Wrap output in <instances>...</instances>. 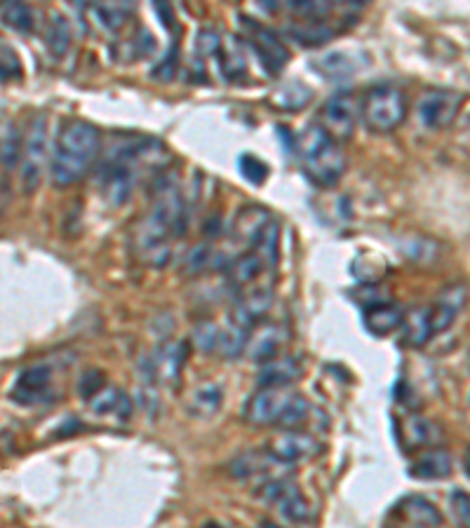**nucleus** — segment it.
I'll return each instance as SVG.
<instances>
[{
	"label": "nucleus",
	"instance_id": "nucleus-1",
	"mask_svg": "<svg viewBox=\"0 0 470 528\" xmlns=\"http://www.w3.org/2000/svg\"><path fill=\"white\" fill-rule=\"evenodd\" d=\"M188 212L184 195L172 174L158 176L153 184L151 212L132 228V249L141 261L153 268L167 266L172 256L170 240L186 233Z\"/></svg>",
	"mask_w": 470,
	"mask_h": 528
},
{
	"label": "nucleus",
	"instance_id": "nucleus-2",
	"mask_svg": "<svg viewBox=\"0 0 470 528\" xmlns=\"http://www.w3.org/2000/svg\"><path fill=\"white\" fill-rule=\"evenodd\" d=\"M167 155L163 144L151 137H118L109 146L104 162L97 169V186L102 198L111 207H120L130 202L134 186H137V172L144 165H160Z\"/></svg>",
	"mask_w": 470,
	"mask_h": 528
},
{
	"label": "nucleus",
	"instance_id": "nucleus-3",
	"mask_svg": "<svg viewBox=\"0 0 470 528\" xmlns=\"http://www.w3.org/2000/svg\"><path fill=\"white\" fill-rule=\"evenodd\" d=\"M99 148H102V132L97 127L80 118L66 120L52 148V184L59 188L78 184L97 162Z\"/></svg>",
	"mask_w": 470,
	"mask_h": 528
},
{
	"label": "nucleus",
	"instance_id": "nucleus-4",
	"mask_svg": "<svg viewBox=\"0 0 470 528\" xmlns=\"http://www.w3.org/2000/svg\"><path fill=\"white\" fill-rule=\"evenodd\" d=\"M297 153L306 176L320 188L337 186L346 172L344 151L318 123H311L301 134Z\"/></svg>",
	"mask_w": 470,
	"mask_h": 528
},
{
	"label": "nucleus",
	"instance_id": "nucleus-5",
	"mask_svg": "<svg viewBox=\"0 0 470 528\" xmlns=\"http://www.w3.org/2000/svg\"><path fill=\"white\" fill-rule=\"evenodd\" d=\"M311 406L299 392L290 388H261L245 404V421L252 425H294L304 423Z\"/></svg>",
	"mask_w": 470,
	"mask_h": 528
},
{
	"label": "nucleus",
	"instance_id": "nucleus-6",
	"mask_svg": "<svg viewBox=\"0 0 470 528\" xmlns=\"http://www.w3.org/2000/svg\"><path fill=\"white\" fill-rule=\"evenodd\" d=\"M360 115L369 132H393L407 115V94L395 83H376L362 97Z\"/></svg>",
	"mask_w": 470,
	"mask_h": 528
},
{
	"label": "nucleus",
	"instance_id": "nucleus-7",
	"mask_svg": "<svg viewBox=\"0 0 470 528\" xmlns=\"http://www.w3.org/2000/svg\"><path fill=\"white\" fill-rule=\"evenodd\" d=\"M47 160V120L45 115H36L26 127L22 137V153H19V181L24 193H36L43 181Z\"/></svg>",
	"mask_w": 470,
	"mask_h": 528
},
{
	"label": "nucleus",
	"instance_id": "nucleus-8",
	"mask_svg": "<svg viewBox=\"0 0 470 528\" xmlns=\"http://www.w3.org/2000/svg\"><path fill=\"white\" fill-rule=\"evenodd\" d=\"M243 33V40L250 45V50L257 54L261 69H264L268 76H278V73H282L287 62H290V50H287L285 43L278 38V33H273L268 26L259 24L257 19L247 17H243Z\"/></svg>",
	"mask_w": 470,
	"mask_h": 528
},
{
	"label": "nucleus",
	"instance_id": "nucleus-9",
	"mask_svg": "<svg viewBox=\"0 0 470 528\" xmlns=\"http://www.w3.org/2000/svg\"><path fill=\"white\" fill-rule=\"evenodd\" d=\"M259 496L278 507V512L292 524H306L311 521L313 507L308 503L304 493L290 479H268V482L259 489Z\"/></svg>",
	"mask_w": 470,
	"mask_h": 528
},
{
	"label": "nucleus",
	"instance_id": "nucleus-10",
	"mask_svg": "<svg viewBox=\"0 0 470 528\" xmlns=\"http://www.w3.org/2000/svg\"><path fill=\"white\" fill-rule=\"evenodd\" d=\"M355 120H358V106L351 92H337L334 97L325 101V106L320 108L318 125L325 130L334 141H346L353 137Z\"/></svg>",
	"mask_w": 470,
	"mask_h": 528
},
{
	"label": "nucleus",
	"instance_id": "nucleus-11",
	"mask_svg": "<svg viewBox=\"0 0 470 528\" xmlns=\"http://www.w3.org/2000/svg\"><path fill=\"white\" fill-rule=\"evenodd\" d=\"M461 104V92L428 90L421 97L419 106H416V115H419V123L426 127V130H442V127H447L456 118Z\"/></svg>",
	"mask_w": 470,
	"mask_h": 528
},
{
	"label": "nucleus",
	"instance_id": "nucleus-12",
	"mask_svg": "<svg viewBox=\"0 0 470 528\" xmlns=\"http://www.w3.org/2000/svg\"><path fill=\"white\" fill-rule=\"evenodd\" d=\"M186 357L188 348L184 341L163 343L151 357H144V381H153V378H156V381L163 385H174L179 381Z\"/></svg>",
	"mask_w": 470,
	"mask_h": 528
},
{
	"label": "nucleus",
	"instance_id": "nucleus-13",
	"mask_svg": "<svg viewBox=\"0 0 470 528\" xmlns=\"http://www.w3.org/2000/svg\"><path fill=\"white\" fill-rule=\"evenodd\" d=\"M322 451V444L308 432H282V435L273 437L266 446L268 458L275 460L280 465H297L304 460H311Z\"/></svg>",
	"mask_w": 470,
	"mask_h": 528
},
{
	"label": "nucleus",
	"instance_id": "nucleus-14",
	"mask_svg": "<svg viewBox=\"0 0 470 528\" xmlns=\"http://www.w3.org/2000/svg\"><path fill=\"white\" fill-rule=\"evenodd\" d=\"M50 395H52V369L47 367V364H33V367L24 369L10 392L12 402L22 406L43 404Z\"/></svg>",
	"mask_w": 470,
	"mask_h": 528
},
{
	"label": "nucleus",
	"instance_id": "nucleus-15",
	"mask_svg": "<svg viewBox=\"0 0 470 528\" xmlns=\"http://www.w3.org/2000/svg\"><path fill=\"white\" fill-rule=\"evenodd\" d=\"M271 303H273L271 289L257 287V289L245 291V294L233 303L231 320L228 322L245 331H252L261 320H264V315L268 313V310H271Z\"/></svg>",
	"mask_w": 470,
	"mask_h": 528
},
{
	"label": "nucleus",
	"instance_id": "nucleus-16",
	"mask_svg": "<svg viewBox=\"0 0 470 528\" xmlns=\"http://www.w3.org/2000/svg\"><path fill=\"white\" fill-rule=\"evenodd\" d=\"M341 31H344V26L332 22L329 17H313V19L297 17L290 26H287V33H290V36L304 47L325 45L334 36H339Z\"/></svg>",
	"mask_w": 470,
	"mask_h": 528
},
{
	"label": "nucleus",
	"instance_id": "nucleus-17",
	"mask_svg": "<svg viewBox=\"0 0 470 528\" xmlns=\"http://www.w3.org/2000/svg\"><path fill=\"white\" fill-rule=\"evenodd\" d=\"M395 517L412 528H440L442 514L431 500L423 496H407L395 505Z\"/></svg>",
	"mask_w": 470,
	"mask_h": 528
},
{
	"label": "nucleus",
	"instance_id": "nucleus-18",
	"mask_svg": "<svg viewBox=\"0 0 470 528\" xmlns=\"http://www.w3.org/2000/svg\"><path fill=\"white\" fill-rule=\"evenodd\" d=\"M285 329L280 324H261V327L252 329L250 341H247V355L252 357V362L266 364L278 357V352L285 343Z\"/></svg>",
	"mask_w": 470,
	"mask_h": 528
},
{
	"label": "nucleus",
	"instance_id": "nucleus-19",
	"mask_svg": "<svg viewBox=\"0 0 470 528\" xmlns=\"http://www.w3.org/2000/svg\"><path fill=\"white\" fill-rule=\"evenodd\" d=\"M463 303H466V287H463V284H452V287L442 291L440 299L428 308L433 334H440V331H447L452 327L456 315L463 310Z\"/></svg>",
	"mask_w": 470,
	"mask_h": 528
},
{
	"label": "nucleus",
	"instance_id": "nucleus-20",
	"mask_svg": "<svg viewBox=\"0 0 470 528\" xmlns=\"http://www.w3.org/2000/svg\"><path fill=\"white\" fill-rule=\"evenodd\" d=\"M271 214L261 207H243L233 219V238L247 247H257L261 235L271 226Z\"/></svg>",
	"mask_w": 470,
	"mask_h": 528
},
{
	"label": "nucleus",
	"instance_id": "nucleus-21",
	"mask_svg": "<svg viewBox=\"0 0 470 528\" xmlns=\"http://www.w3.org/2000/svg\"><path fill=\"white\" fill-rule=\"evenodd\" d=\"M409 477L419 482H440L452 475V456L442 449H428L407 467Z\"/></svg>",
	"mask_w": 470,
	"mask_h": 528
},
{
	"label": "nucleus",
	"instance_id": "nucleus-22",
	"mask_svg": "<svg viewBox=\"0 0 470 528\" xmlns=\"http://www.w3.org/2000/svg\"><path fill=\"white\" fill-rule=\"evenodd\" d=\"M90 404L92 414L102 416V418H118V421H130L132 416V399L125 395L123 390L113 388V385H104L99 388L94 395L87 399Z\"/></svg>",
	"mask_w": 470,
	"mask_h": 528
},
{
	"label": "nucleus",
	"instance_id": "nucleus-23",
	"mask_svg": "<svg viewBox=\"0 0 470 528\" xmlns=\"http://www.w3.org/2000/svg\"><path fill=\"white\" fill-rule=\"evenodd\" d=\"M301 364L294 357H275L266 362L259 371V385L261 388H290L294 381L301 378Z\"/></svg>",
	"mask_w": 470,
	"mask_h": 528
},
{
	"label": "nucleus",
	"instance_id": "nucleus-24",
	"mask_svg": "<svg viewBox=\"0 0 470 528\" xmlns=\"http://www.w3.org/2000/svg\"><path fill=\"white\" fill-rule=\"evenodd\" d=\"M407 449H433L442 442V430L426 416H407L405 428H402Z\"/></svg>",
	"mask_w": 470,
	"mask_h": 528
},
{
	"label": "nucleus",
	"instance_id": "nucleus-25",
	"mask_svg": "<svg viewBox=\"0 0 470 528\" xmlns=\"http://www.w3.org/2000/svg\"><path fill=\"white\" fill-rule=\"evenodd\" d=\"M402 310L395 303H374L365 310V327L372 336H388L402 324Z\"/></svg>",
	"mask_w": 470,
	"mask_h": 528
},
{
	"label": "nucleus",
	"instance_id": "nucleus-26",
	"mask_svg": "<svg viewBox=\"0 0 470 528\" xmlns=\"http://www.w3.org/2000/svg\"><path fill=\"white\" fill-rule=\"evenodd\" d=\"M224 270H226V280L231 287H245V284L254 282L261 273H264L266 263L261 261V256L252 249V252L235 256Z\"/></svg>",
	"mask_w": 470,
	"mask_h": 528
},
{
	"label": "nucleus",
	"instance_id": "nucleus-27",
	"mask_svg": "<svg viewBox=\"0 0 470 528\" xmlns=\"http://www.w3.org/2000/svg\"><path fill=\"white\" fill-rule=\"evenodd\" d=\"M87 12H90L94 22L99 24V29L113 33V31L123 29L127 19L132 17L134 5L132 3H94L87 8Z\"/></svg>",
	"mask_w": 470,
	"mask_h": 528
},
{
	"label": "nucleus",
	"instance_id": "nucleus-28",
	"mask_svg": "<svg viewBox=\"0 0 470 528\" xmlns=\"http://www.w3.org/2000/svg\"><path fill=\"white\" fill-rule=\"evenodd\" d=\"M400 327L405 329V341L412 345V348H421V345H426L435 336L428 308L409 310L407 315H402Z\"/></svg>",
	"mask_w": 470,
	"mask_h": 528
},
{
	"label": "nucleus",
	"instance_id": "nucleus-29",
	"mask_svg": "<svg viewBox=\"0 0 470 528\" xmlns=\"http://www.w3.org/2000/svg\"><path fill=\"white\" fill-rule=\"evenodd\" d=\"M217 59H219L221 76H224L226 80L243 78L245 73H247V62H245V54H243V45L235 43V38H228V43H224V40H221Z\"/></svg>",
	"mask_w": 470,
	"mask_h": 528
},
{
	"label": "nucleus",
	"instance_id": "nucleus-30",
	"mask_svg": "<svg viewBox=\"0 0 470 528\" xmlns=\"http://www.w3.org/2000/svg\"><path fill=\"white\" fill-rule=\"evenodd\" d=\"M313 97V90L311 87H306L301 80H292V83H285L280 85L278 90L273 92V104L282 108V111H299V108H304L308 101Z\"/></svg>",
	"mask_w": 470,
	"mask_h": 528
},
{
	"label": "nucleus",
	"instance_id": "nucleus-31",
	"mask_svg": "<svg viewBox=\"0 0 470 528\" xmlns=\"http://www.w3.org/2000/svg\"><path fill=\"white\" fill-rule=\"evenodd\" d=\"M221 402H224V392H221V388H217V385H203V388L193 392L188 411L196 418H210L221 409Z\"/></svg>",
	"mask_w": 470,
	"mask_h": 528
},
{
	"label": "nucleus",
	"instance_id": "nucleus-32",
	"mask_svg": "<svg viewBox=\"0 0 470 528\" xmlns=\"http://www.w3.org/2000/svg\"><path fill=\"white\" fill-rule=\"evenodd\" d=\"M45 47L55 57H64L66 50L71 47V24L64 15H52V22L47 24L45 31Z\"/></svg>",
	"mask_w": 470,
	"mask_h": 528
},
{
	"label": "nucleus",
	"instance_id": "nucleus-33",
	"mask_svg": "<svg viewBox=\"0 0 470 528\" xmlns=\"http://www.w3.org/2000/svg\"><path fill=\"white\" fill-rule=\"evenodd\" d=\"M0 19H3L5 26H10L12 31L19 33H31L36 29V15H33V10L24 3L0 5Z\"/></svg>",
	"mask_w": 470,
	"mask_h": 528
},
{
	"label": "nucleus",
	"instance_id": "nucleus-34",
	"mask_svg": "<svg viewBox=\"0 0 470 528\" xmlns=\"http://www.w3.org/2000/svg\"><path fill=\"white\" fill-rule=\"evenodd\" d=\"M271 463H275V460L268 458V453L264 456V453H259V451H247L243 453V456H238L233 460L231 470H233V477L250 479V477H259V475H264V472H268Z\"/></svg>",
	"mask_w": 470,
	"mask_h": 528
},
{
	"label": "nucleus",
	"instance_id": "nucleus-35",
	"mask_svg": "<svg viewBox=\"0 0 470 528\" xmlns=\"http://www.w3.org/2000/svg\"><path fill=\"white\" fill-rule=\"evenodd\" d=\"M19 153H22V137L15 123H8L0 137V162L5 169H12L19 162Z\"/></svg>",
	"mask_w": 470,
	"mask_h": 528
},
{
	"label": "nucleus",
	"instance_id": "nucleus-36",
	"mask_svg": "<svg viewBox=\"0 0 470 528\" xmlns=\"http://www.w3.org/2000/svg\"><path fill=\"white\" fill-rule=\"evenodd\" d=\"M238 169H240V174H243L245 179L250 181V184H254V186L264 184V181L268 179V172H271L266 162L261 160V158H257V155H252V153L240 155V158H238Z\"/></svg>",
	"mask_w": 470,
	"mask_h": 528
},
{
	"label": "nucleus",
	"instance_id": "nucleus-37",
	"mask_svg": "<svg viewBox=\"0 0 470 528\" xmlns=\"http://www.w3.org/2000/svg\"><path fill=\"white\" fill-rule=\"evenodd\" d=\"M17 78H22V62L10 45L0 43V83H10Z\"/></svg>",
	"mask_w": 470,
	"mask_h": 528
},
{
	"label": "nucleus",
	"instance_id": "nucleus-38",
	"mask_svg": "<svg viewBox=\"0 0 470 528\" xmlns=\"http://www.w3.org/2000/svg\"><path fill=\"white\" fill-rule=\"evenodd\" d=\"M177 69H179V45H177V40H174L165 57L160 59L156 66H153L151 78L163 80V83H170V80L177 76Z\"/></svg>",
	"mask_w": 470,
	"mask_h": 528
},
{
	"label": "nucleus",
	"instance_id": "nucleus-39",
	"mask_svg": "<svg viewBox=\"0 0 470 528\" xmlns=\"http://www.w3.org/2000/svg\"><path fill=\"white\" fill-rule=\"evenodd\" d=\"M320 69L325 76H346V73L355 71V64L346 52H332L320 59Z\"/></svg>",
	"mask_w": 470,
	"mask_h": 528
},
{
	"label": "nucleus",
	"instance_id": "nucleus-40",
	"mask_svg": "<svg viewBox=\"0 0 470 528\" xmlns=\"http://www.w3.org/2000/svg\"><path fill=\"white\" fill-rule=\"evenodd\" d=\"M219 334L221 329L214 322H198V327L193 329V341L203 352H212L219 348Z\"/></svg>",
	"mask_w": 470,
	"mask_h": 528
},
{
	"label": "nucleus",
	"instance_id": "nucleus-41",
	"mask_svg": "<svg viewBox=\"0 0 470 528\" xmlns=\"http://www.w3.org/2000/svg\"><path fill=\"white\" fill-rule=\"evenodd\" d=\"M449 510H452V517L459 528H468V510H470V500L466 491H454L449 496Z\"/></svg>",
	"mask_w": 470,
	"mask_h": 528
},
{
	"label": "nucleus",
	"instance_id": "nucleus-42",
	"mask_svg": "<svg viewBox=\"0 0 470 528\" xmlns=\"http://www.w3.org/2000/svg\"><path fill=\"white\" fill-rule=\"evenodd\" d=\"M219 47H221V38H219L217 31L205 29L196 36V57L198 59L207 57V54H217Z\"/></svg>",
	"mask_w": 470,
	"mask_h": 528
},
{
	"label": "nucleus",
	"instance_id": "nucleus-43",
	"mask_svg": "<svg viewBox=\"0 0 470 528\" xmlns=\"http://www.w3.org/2000/svg\"><path fill=\"white\" fill-rule=\"evenodd\" d=\"M104 385H106L104 376L99 374V371H90V374H85L83 381H80V397L90 399L94 392H97L99 388H104Z\"/></svg>",
	"mask_w": 470,
	"mask_h": 528
},
{
	"label": "nucleus",
	"instance_id": "nucleus-44",
	"mask_svg": "<svg viewBox=\"0 0 470 528\" xmlns=\"http://www.w3.org/2000/svg\"><path fill=\"white\" fill-rule=\"evenodd\" d=\"M153 10H156V15L160 17V22H163L165 29H167V31H174V26H177V17H174L172 5H167V3H156V5H153Z\"/></svg>",
	"mask_w": 470,
	"mask_h": 528
},
{
	"label": "nucleus",
	"instance_id": "nucleus-45",
	"mask_svg": "<svg viewBox=\"0 0 470 528\" xmlns=\"http://www.w3.org/2000/svg\"><path fill=\"white\" fill-rule=\"evenodd\" d=\"M264 528H278V526H273V524H264Z\"/></svg>",
	"mask_w": 470,
	"mask_h": 528
},
{
	"label": "nucleus",
	"instance_id": "nucleus-46",
	"mask_svg": "<svg viewBox=\"0 0 470 528\" xmlns=\"http://www.w3.org/2000/svg\"><path fill=\"white\" fill-rule=\"evenodd\" d=\"M205 528H221V526H214V524H210V526H205Z\"/></svg>",
	"mask_w": 470,
	"mask_h": 528
}]
</instances>
